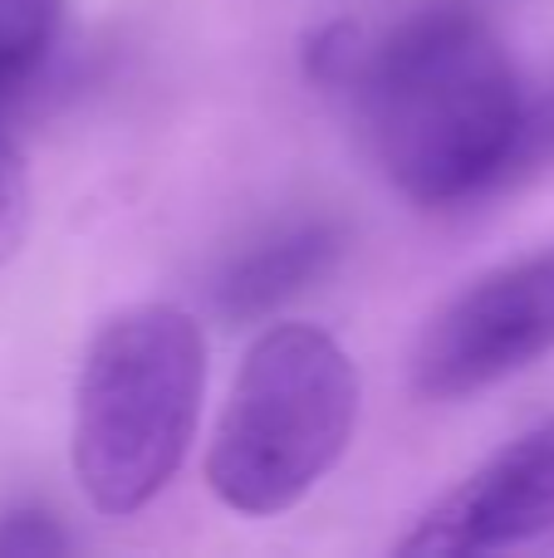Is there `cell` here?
<instances>
[{"label":"cell","mask_w":554,"mask_h":558,"mask_svg":"<svg viewBox=\"0 0 554 558\" xmlns=\"http://www.w3.org/2000/svg\"><path fill=\"white\" fill-rule=\"evenodd\" d=\"M35 196H29V167L20 143L0 128V270L20 255L29 235V211H35Z\"/></svg>","instance_id":"9c48e42d"},{"label":"cell","mask_w":554,"mask_h":558,"mask_svg":"<svg viewBox=\"0 0 554 558\" xmlns=\"http://www.w3.org/2000/svg\"><path fill=\"white\" fill-rule=\"evenodd\" d=\"M359 426V367L314 324H270L221 407L206 485L236 514H285L344 461Z\"/></svg>","instance_id":"3957f363"},{"label":"cell","mask_w":554,"mask_h":558,"mask_svg":"<svg viewBox=\"0 0 554 558\" xmlns=\"http://www.w3.org/2000/svg\"><path fill=\"white\" fill-rule=\"evenodd\" d=\"M206 387V338L186 308L133 304L94 333L74 383L69 461L108 520L147 510L182 471Z\"/></svg>","instance_id":"7a4b0ae2"},{"label":"cell","mask_w":554,"mask_h":558,"mask_svg":"<svg viewBox=\"0 0 554 558\" xmlns=\"http://www.w3.org/2000/svg\"><path fill=\"white\" fill-rule=\"evenodd\" d=\"M369 143L418 206H461L506 182L526 94L501 35L457 5L402 20L353 74Z\"/></svg>","instance_id":"6da1fadb"},{"label":"cell","mask_w":554,"mask_h":558,"mask_svg":"<svg viewBox=\"0 0 554 558\" xmlns=\"http://www.w3.org/2000/svg\"><path fill=\"white\" fill-rule=\"evenodd\" d=\"M359 64H363L359 25H349V20H329V25H320L304 39V74H310V84L339 88L359 74Z\"/></svg>","instance_id":"30bf717a"},{"label":"cell","mask_w":554,"mask_h":558,"mask_svg":"<svg viewBox=\"0 0 554 558\" xmlns=\"http://www.w3.org/2000/svg\"><path fill=\"white\" fill-rule=\"evenodd\" d=\"M545 172H554V78L535 98H526V113H520V133H516V147H510L501 192H506V186H526Z\"/></svg>","instance_id":"ba28073f"},{"label":"cell","mask_w":554,"mask_h":558,"mask_svg":"<svg viewBox=\"0 0 554 558\" xmlns=\"http://www.w3.org/2000/svg\"><path fill=\"white\" fill-rule=\"evenodd\" d=\"M69 0H0V98L20 94L55 54Z\"/></svg>","instance_id":"52a82bcc"},{"label":"cell","mask_w":554,"mask_h":558,"mask_svg":"<svg viewBox=\"0 0 554 558\" xmlns=\"http://www.w3.org/2000/svg\"><path fill=\"white\" fill-rule=\"evenodd\" d=\"M554 530V422L501 446L447 490L398 544L402 558H461L526 544Z\"/></svg>","instance_id":"5b68a950"},{"label":"cell","mask_w":554,"mask_h":558,"mask_svg":"<svg viewBox=\"0 0 554 558\" xmlns=\"http://www.w3.org/2000/svg\"><path fill=\"white\" fill-rule=\"evenodd\" d=\"M554 353V245L471 279L412 348V392L461 402Z\"/></svg>","instance_id":"277c9868"},{"label":"cell","mask_w":554,"mask_h":558,"mask_svg":"<svg viewBox=\"0 0 554 558\" xmlns=\"http://www.w3.org/2000/svg\"><path fill=\"white\" fill-rule=\"evenodd\" d=\"M339 255L344 231L334 221H324V216L290 221L226 265L221 279H216V304L236 324H261L275 308H285L304 289L320 284L339 265Z\"/></svg>","instance_id":"8992f818"},{"label":"cell","mask_w":554,"mask_h":558,"mask_svg":"<svg viewBox=\"0 0 554 558\" xmlns=\"http://www.w3.org/2000/svg\"><path fill=\"white\" fill-rule=\"evenodd\" d=\"M55 554H69V534L59 530L55 514L15 510L0 520V558H55Z\"/></svg>","instance_id":"8fae6325"}]
</instances>
